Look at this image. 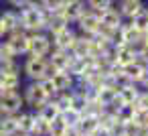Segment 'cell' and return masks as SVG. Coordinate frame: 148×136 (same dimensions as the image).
I'll list each match as a JSON object with an SVG mask.
<instances>
[{
    "label": "cell",
    "instance_id": "1",
    "mask_svg": "<svg viewBox=\"0 0 148 136\" xmlns=\"http://www.w3.org/2000/svg\"><path fill=\"white\" fill-rule=\"evenodd\" d=\"M45 16H47V10L41 6V4H29L27 8L21 10L18 14V21H21V29L25 33H41L45 29Z\"/></svg>",
    "mask_w": 148,
    "mask_h": 136
},
{
    "label": "cell",
    "instance_id": "2",
    "mask_svg": "<svg viewBox=\"0 0 148 136\" xmlns=\"http://www.w3.org/2000/svg\"><path fill=\"white\" fill-rule=\"evenodd\" d=\"M23 71L31 81H43L51 75V67H49V61L45 57H29L25 61Z\"/></svg>",
    "mask_w": 148,
    "mask_h": 136
},
{
    "label": "cell",
    "instance_id": "3",
    "mask_svg": "<svg viewBox=\"0 0 148 136\" xmlns=\"http://www.w3.org/2000/svg\"><path fill=\"white\" fill-rule=\"evenodd\" d=\"M23 100H25V104L29 106V108H33V110H41L51 98L47 95V91L43 89V85H41V81H31L25 89H23Z\"/></svg>",
    "mask_w": 148,
    "mask_h": 136
},
{
    "label": "cell",
    "instance_id": "4",
    "mask_svg": "<svg viewBox=\"0 0 148 136\" xmlns=\"http://www.w3.org/2000/svg\"><path fill=\"white\" fill-rule=\"evenodd\" d=\"M23 106H25V100H23V91L18 89H6L0 95V110L6 116H14L23 112Z\"/></svg>",
    "mask_w": 148,
    "mask_h": 136
},
{
    "label": "cell",
    "instance_id": "5",
    "mask_svg": "<svg viewBox=\"0 0 148 136\" xmlns=\"http://www.w3.org/2000/svg\"><path fill=\"white\" fill-rule=\"evenodd\" d=\"M51 53V39L43 33L29 35V55L31 57H49Z\"/></svg>",
    "mask_w": 148,
    "mask_h": 136
},
{
    "label": "cell",
    "instance_id": "6",
    "mask_svg": "<svg viewBox=\"0 0 148 136\" xmlns=\"http://www.w3.org/2000/svg\"><path fill=\"white\" fill-rule=\"evenodd\" d=\"M0 81H2L4 89H18L21 87V69L16 63L0 65Z\"/></svg>",
    "mask_w": 148,
    "mask_h": 136
},
{
    "label": "cell",
    "instance_id": "7",
    "mask_svg": "<svg viewBox=\"0 0 148 136\" xmlns=\"http://www.w3.org/2000/svg\"><path fill=\"white\" fill-rule=\"evenodd\" d=\"M112 59H114L116 65L126 67V65H130V63L136 61V47L124 45V43L122 45H116V47H112Z\"/></svg>",
    "mask_w": 148,
    "mask_h": 136
},
{
    "label": "cell",
    "instance_id": "8",
    "mask_svg": "<svg viewBox=\"0 0 148 136\" xmlns=\"http://www.w3.org/2000/svg\"><path fill=\"white\" fill-rule=\"evenodd\" d=\"M49 67L51 71H69L71 67V61H73V55L69 51H61V49H55L53 53H49Z\"/></svg>",
    "mask_w": 148,
    "mask_h": 136
},
{
    "label": "cell",
    "instance_id": "9",
    "mask_svg": "<svg viewBox=\"0 0 148 136\" xmlns=\"http://www.w3.org/2000/svg\"><path fill=\"white\" fill-rule=\"evenodd\" d=\"M49 79H51V83H53V87H55L57 93H61V91H71V89L75 87V77H73L69 71H51Z\"/></svg>",
    "mask_w": 148,
    "mask_h": 136
},
{
    "label": "cell",
    "instance_id": "10",
    "mask_svg": "<svg viewBox=\"0 0 148 136\" xmlns=\"http://www.w3.org/2000/svg\"><path fill=\"white\" fill-rule=\"evenodd\" d=\"M6 45L12 49V53L18 57V55H27L29 53V33L25 31H14L8 35V41Z\"/></svg>",
    "mask_w": 148,
    "mask_h": 136
},
{
    "label": "cell",
    "instance_id": "11",
    "mask_svg": "<svg viewBox=\"0 0 148 136\" xmlns=\"http://www.w3.org/2000/svg\"><path fill=\"white\" fill-rule=\"evenodd\" d=\"M77 25H79V29L83 31V35L91 37V35H95V33L99 31V14L93 12V10H85V12L79 16Z\"/></svg>",
    "mask_w": 148,
    "mask_h": 136
},
{
    "label": "cell",
    "instance_id": "12",
    "mask_svg": "<svg viewBox=\"0 0 148 136\" xmlns=\"http://www.w3.org/2000/svg\"><path fill=\"white\" fill-rule=\"evenodd\" d=\"M75 39H77V35H75L69 27H65V29H61L59 33H55V35H53L51 45H53L55 49H61V51H71V47H73Z\"/></svg>",
    "mask_w": 148,
    "mask_h": 136
},
{
    "label": "cell",
    "instance_id": "13",
    "mask_svg": "<svg viewBox=\"0 0 148 136\" xmlns=\"http://www.w3.org/2000/svg\"><path fill=\"white\" fill-rule=\"evenodd\" d=\"M99 27L101 29H112V31H118L122 27V14L118 8H106L103 12H99Z\"/></svg>",
    "mask_w": 148,
    "mask_h": 136
},
{
    "label": "cell",
    "instance_id": "14",
    "mask_svg": "<svg viewBox=\"0 0 148 136\" xmlns=\"http://www.w3.org/2000/svg\"><path fill=\"white\" fill-rule=\"evenodd\" d=\"M142 37H144V35H142L132 23L120 27V45L124 43V45H132V47H136V45L142 43Z\"/></svg>",
    "mask_w": 148,
    "mask_h": 136
},
{
    "label": "cell",
    "instance_id": "15",
    "mask_svg": "<svg viewBox=\"0 0 148 136\" xmlns=\"http://www.w3.org/2000/svg\"><path fill=\"white\" fill-rule=\"evenodd\" d=\"M59 12L63 14V19L67 23H77L79 16L85 12V6H83V2H71V0H65V4L59 8Z\"/></svg>",
    "mask_w": 148,
    "mask_h": 136
},
{
    "label": "cell",
    "instance_id": "16",
    "mask_svg": "<svg viewBox=\"0 0 148 136\" xmlns=\"http://www.w3.org/2000/svg\"><path fill=\"white\" fill-rule=\"evenodd\" d=\"M140 87L136 83H126L118 89V102L120 104H128V106H136L138 98H140Z\"/></svg>",
    "mask_w": 148,
    "mask_h": 136
},
{
    "label": "cell",
    "instance_id": "17",
    "mask_svg": "<svg viewBox=\"0 0 148 136\" xmlns=\"http://www.w3.org/2000/svg\"><path fill=\"white\" fill-rule=\"evenodd\" d=\"M146 71H148V65H144L142 61H134V63H130V65H126L124 67V73H126V77H128V81L130 83H140L142 81V77L146 75Z\"/></svg>",
    "mask_w": 148,
    "mask_h": 136
},
{
    "label": "cell",
    "instance_id": "18",
    "mask_svg": "<svg viewBox=\"0 0 148 136\" xmlns=\"http://www.w3.org/2000/svg\"><path fill=\"white\" fill-rule=\"evenodd\" d=\"M142 10H144L142 0H122V2H120V14L126 16V19H130V21L134 16H138Z\"/></svg>",
    "mask_w": 148,
    "mask_h": 136
},
{
    "label": "cell",
    "instance_id": "19",
    "mask_svg": "<svg viewBox=\"0 0 148 136\" xmlns=\"http://www.w3.org/2000/svg\"><path fill=\"white\" fill-rule=\"evenodd\" d=\"M97 128H99V120H97V116L81 114V120H79L75 132H79V134H93Z\"/></svg>",
    "mask_w": 148,
    "mask_h": 136
},
{
    "label": "cell",
    "instance_id": "20",
    "mask_svg": "<svg viewBox=\"0 0 148 136\" xmlns=\"http://www.w3.org/2000/svg\"><path fill=\"white\" fill-rule=\"evenodd\" d=\"M0 23H2V29H4V33H14V31H23L21 29V21H18V14L16 12H12V10H6V12H2L0 14Z\"/></svg>",
    "mask_w": 148,
    "mask_h": 136
},
{
    "label": "cell",
    "instance_id": "21",
    "mask_svg": "<svg viewBox=\"0 0 148 136\" xmlns=\"http://www.w3.org/2000/svg\"><path fill=\"white\" fill-rule=\"evenodd\" d=\"M33 118H35V114H31V112H18V114H14V122H16V128H18V136L21 134H31Z\"/></svg>",
    "mask_w": 148,
    "mask_h": 136
},
{
    "label": "cell",
    "instance_id": "22",
    "mask_svg": "<svg viewBox=\"0 0 148 136\" xmlns=\"http://www.w3.org/2000/svg\"><path fill=\"white\" fill-rule=\"evenodd\" d=\"M142 128L138 126V124H134V122H126V124H118L116 128H114V136H142Z\"/></svg>",
    "mask_w": 148,
    "mask_h": 136
},
{
    "label": "cell",
    "instance_id": "23",
    "mask_svg": "<svg viewBox=\"0 0 148 136\" xmlns=\"http://www.w3.org/2000/svg\"><path fill=\"white\" fill-rule=\"evenodd\" d=\"M71 128L67 126V122L63 120V116L55 118L51 124H49V136H69Z\"/></svg>",
    "mask_w": 148,
    "mask_h": 136
},
{
    "label": "cell",
    "instance_id": "24",
    "mask_svg": "<svg viewBox=\"0 0 148 136\" xmlns=\"http://www.w3.org/2000/svg\"><path fill=\"white\" fill-rule=\"evenodd\" d=\"M49 124L45 118H41L39 114H35L33 118V126H31V136H49Z\"/></svg>",
    "mask_w": 148,
    "mask_h": 136
},
{
    "label": "cell",
    "instance_id": "25",
    "mask_svg": "<svg viewBox=\"0 0 148 136\" xmlns=\"http://www.w3.org/2000/svg\"><path fill=\"white\" fill-rule=\"evenodd\" d=\"M37 114H39L41 118H45L47 122H53L55 118H59V116H61V110L57 108V104H55L53 100H49V102H47V104H45Z\"/></svg>",
    "mask_w": 148,
    "mask_h": 136
},
{
    "label": "cell",
    "instance_id": "26",
    "mask_svg": "<svg viewBox=\"0 0 148 136\" xmlns=\"http://www.w3.org/2000/svg\"><path fill=\"white\" fill-rule=\"evenodd\" d=\"M134 114H136V106H128V104H120L116 108V118L120 124H126V122H132L134 120Z\"/></svg>",
    "mask_w": 148,
    "mask_h": 136
},
{
    "label": "cell",
    "instance_id": "27",
    "mask_svg": "<svg viewBox=\"0 0 148 136\" xmlns=\"http://www.w3.org/2000/svg\"><path fill=\"white\" fill-rule=\"evenodd\" d=\"M132 25H134L142 35H144V33H148V10L144 8L138 16H134V19H132Z\"/></svg>",
    "mask_w": 148,
    "mask_h": 136
},
{
    "label": "cell",
    "instance_id": "28",
    "mask_svg": "<svg viewBox=\"0 0 148 136\" xmlns=\"http://www.w3.org/2000/svg\"><path fill=\"white\" fill-rule=\"evenodd\" d=\"M16 55L12 53V49L6 45V43H0V65H8V63H14Z\"/></svg>",
    "mask_w": 148,
    "mask_h": 136
},
{
    "label": "cell",
    "instance_id": "29",
    "mask_svg": "<svg viewBox=\"0 0 148 136\" xmlns=\"http://www.w3.org/2000/svg\"><path fill=\"white\" fill-rule=\"evenodd\" d=\"M61 116H63V120L67 122V126H69L71 130H75L77 124H79V120H81V112H77V110H67V112H63Z\"/></svg>",
    "mask_w": 148,
    "mask_h": 136
},
{
    "label": "cell",
    "instance_id": "30",
    "mask_svg": "<svg viewBox=\"0 0 148 136\" xmlns=\"http://www.w3.org/2000/svg\"><path fill=\"white\" fill-rule=\"evenodd\" d=\"M134 124H138L142 130H148V110H140L136 108V114H134Z\"/></svg>",
    "mask_w": 148,
    "mask_h": 136
},
{
    "label": "cell",
    "instance_id": "31",
    "mask_svg": "<svg viewBox=\"0 0 148 136\" xmlns=\"http://www.w3.org/2000/svg\"><path fill=\"white\" fill-rule=\"evenodd\" d=\"M87 6H89V10L99 14V12H103L106 8L112 6V0H87Z\"/></svg>",
    "mask_w": 148,
    "mask_h": 136
},
{
    "label": "cell",
    "instance_id": "32",
    "mask_svg": "<svg viewBox=\"0 0 148 136\" xmlns=\"http://www.w3.org/2000/svg\"><path fill=\"white\" fill-rule=\"evenodd\" d=\"M65 4V0H41V6L45 10H59Z\"/></svg>",
    "mask_w": 148,
    "mask_h": 136
},
{
    "label": "cell",
    "instance_id": "33",
    "mask_svg": "<svg viewBox=\"0 0 148 136\" xmlns=\"http://www.w3.org/2000/svg\"><path fill=\"white\" fill-rule=\"evenodd\" d=\"M91 136H114V134H112V130H110V128H106V126H99V128H97V130H95Z\"/></svg>",
    "mask_w": 148,
    "mask_h": 136
},
{
    "label": "cell",
    "instance_id": "34",
    "mask_svg": "<svg viewBox=\"0 0 148 136\" xmlns=\"http://www.w3.org/2000/svg\"><path fill=\"white\" fill-rule=\"evenodd\" d=\"M8 2H10L12 6H16V8H27V6L31 4V0H8Z\"/></svg>",
    "mask_w": 148,
    "mask_h": 136
},
{
    "label": "cell",
    "instance_id": "35",
    "mask_svg": "<svg viewBox=\"0 0 148 136\" xmlns=\"http://www.w3.org/2000/svg\"><path fill=\"white\" fill-rule=\"evenodd\" d=\"M4 118H6V114H4L2 110H0V126H2V122H4Z\"/></svg>",
    "mask_w": 148,
    "mask_h": 136
},
{
    "label": "cell",
    "instance_id": "36",
    "mask_svg": "<svg viewBox=\"0 0 148 136\" xmlns=\"http://www.w3.org/2000/svg\"><path fill=\"white\" fill-rule=\"evenodd\" d=\"M4 35H6V33H4V29H2V23H0V39H2Z\"/></svg>",
    "mask_w": 148,
    "mask_h": 136
},
{
    "label": "cell",
    "instance_id": "37",
    "mask_svg": "<svg viewBox=\"0 0 148 136\" xmlns=\"http://www.w3.org/2000/svg\"><path fill=\"white\" fill-rule=\"evenodd\" d=\"M142 43H146V45H148V33H144V37H142Z\"/></svg>",
    "mask_w": 148,
    "mask_h": 136
},
{
    "label": "cell",
    "instance_id": "38",
    "mask_svg": "<svg viewBox=\"0 0 148 136\" xmlns=\"http://www.w3.org/2000/svg\"><path fill=\"white\" fill-rule=\"evenodd\" d=\"M4 91H6V89H4V85H2V81H0V95H2Z\"/></svg>",
    "mask_w": 148,
    "mask_h": 136
},
{
    "label": "cell",
    "instance_id": "39",
    "mask_svg": "<svg viewBox=\"0 0 148 136\" xmlns=\"http://www.w3.org/2000/svg\"><path fill=\"white\" fill-rule=\"evenodd\" d=\"M0 136H8V134H6V132H4L2 128H0Z\"/></svg>",
    "mask_w": 148,
    "mask_h": 136
},
{
    "label": "cell",
    "instance_id": "40",
    "mask_svg": "<svg viewBox=\"0 0 148 136\" xmlns=\"http://www.w3.org/2000/svg\"><path fill=\"white\" fill-rule=\"evenodd\" d=\"M75 136H91V134H79V132H75Z\"/></svg>",
    "mask_w": 148,
    "mask_h": 136
},
{
    "label": "cell",
    "instance_id": "41",
    "mask_svg": "<svg viewBox=\"0 0 148 136\" xmlns=\"http://www.w3.org/2000/svg\"><path fill=\"white\" fill-rule=\"evenodd\" d=\"M142 136H148V130H144V132H142Z\"/></svg>",
    "mask_w": 148,
    "mask_h": 136
},
{
    "label": "cell",
    "instance_id": "42",
    "mask_svg": "<svg viewBox=\"0 0 148 136\" xmlns=\"http://www.w3.org/2000/svg\"><path fill=\"white\" fill-rule=\"evenodd\" d=\"M71 2H81V0H71Z\"/></svg>",
    "mask_w": 148,
    "mask_h": 136
},
{
    "label": "cell",
    "instance_id": "43",
    "mask_svg": "<svg viewBox=\"0 0 148 136\" xmlns=\"http://www.w3.org/2000/svg\"><path fill=\"white\" fill-rule=\"evenodd\" d=\"M21 136H31V134H21Z\"/></svg>",
    "mask_w": 148,
    "mask_h": 136
}]
</instances>
